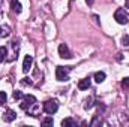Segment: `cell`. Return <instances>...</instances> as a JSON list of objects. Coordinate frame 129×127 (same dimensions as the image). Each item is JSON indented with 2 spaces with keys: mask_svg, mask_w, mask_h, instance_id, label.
I'll return each mask as SVG.
<instances>
[{
  "mask_svg": "<svg viewBox=\"0 0 129 127\" xmlns=\"http://www.w3.org/2000/svg\"><path fill=\"white\" fill-rule=\"evenodd\" d=\"M114 20H116L119 24H128L129 17H128V14L125 12V9H117L116 14H114Z\"/></svg>",
  "mask_w": 129,
  "mask_h": 127,
  "instance_id": "2",
  "label": "cell"
},
{
  "mask_svg": "<svg viewBox=\"0 0 129 127\" xmlns=\"http://www.w3.org/2000/svg\"><path fill=\"white\" fill-rule=\"evenodd\" d=\"M21 84H24V85H27V84H32V81H29V78H24V79L21 81Z\"/></svg>",
  "mask_w": 129,
  "mask_h": 127,
  "instance_id": "19",
  "label": "cell"
},
{
  "mask_svg": "<svg viewBox=\"0 0 129 127\" xmlns=\"http://www.w3.org/2000/svg\"><path fill=\"white\" fill-rule=\"evenodd\" d=\"M95 81L99 82V84L104 82V81H105V73H104V72H96V73H95Z\"/></svg>",
  "mask_w": 129,
  "mask_h": 127,
  "instance_id": "11",
  "label": "cell"
},
{
  "mask_svg": "<svg viewBox=\"0 0 129 127\" xmlns=\"http://www.w3.org/2000/svg\"><path fill=\"white\" fill-rule=\"evenodd\" d=\"M14 99H15V100L23 99V93H21V91H14Z\"/></svg>",
  "mask_w": 129,
  "mask_h": 127,
  "instance_id": "17",
  "label": "cell"
},
{
  "mask_svg": "<svg viewBox=\"0 0 129 127\" xmlns=\"http://www.w3.org/2000/svg\"><path fill=\"white\" fill-rule=\"evenodd\" d=\"M125 6H126V8H129V0H125Z\"/></svg>",
  "mask_w": 129,
  "mask_h": 127,
  "instance_id": "23",
  "label": "cell"
},
{
  "mask_svg": "<svg viewBox=\"0 0 129 127\" xmlns=\"http://www.w3.org/2000/svg\"><path fill=\"white\" fill-rule=\"evenodd\" d=\"M6 54H8V49L5 46H0V63L6 58Z\"/></svg>",
  "mask_w": 129,
  "mask_h": 127,
  "instance_id": "12",
  "label": "cell"
},
{
  "mask_svg": "<svg viewBox=\"0 0 129 127\" xmlns=\"http://www.w3.org/2000/svg\"><path fill=\"white\" fill-rule=\"evenodd\" d=\"M78 88H80V90H89V88H90V79H89V78L81 79V81L78 82Z\"/></svg>",
  "mask_w": 129,
  "mask_h": 127,
  "instance_id": "8",
  "label": "cell"
},
{
  "mask_svg": "<svg viewBox=\"0 0 129 127\" xmlns=\"http://www.w3.org/2000/svg\"><path fill=\"white\" fill-rule=\"evenodd\" d=\"M59 54H60L62 58H71V57H72V54H71L68 45H64V43H60V45H59Z\"/></svg>",
  "mask_w": 129,
  "mask_h": 127,
  "instance_id": "5",
  "label": "cell"
},
{
  "mask_svg": "<svg viewBox=\"0 0 129 127\" xmlns=\"http://www.w3.org/2000/svg\"><path fill=\"white\" fill-rule=\"evenodd\" d=\"M11 8H12V11L17 12V14L21 12V3H20L18 0H11Z\"/></svg>",
  "mask_w": 129,
  "mask_h": 127,
  "instance_id": "9",
  "label": "cell"
},
{
  "mask_svg": "<svg viewBox=\"0 0 129 127\" xmlns=\"http://www.w3.org/2000/svg\"><path fill=\"white\" fill-rule=\"evenodd\" d=\"M32 63H33V57H32V55H26V57H24V63H23V70H24L26 73L30 70Z\"/></svg>",
  "mask_w": 129,
  "mask_h": 127,
  "instance_id": "6",
  "label": "cell"
},
{
  "mask_svg": "<svg viewBox=\"0 0 129 127\" xmlns=\"http://www.w3.org/2000/svg\"><path fill=\"white\" fill-rule=\"evenodd\" d=\"M90 108H92V97H89L84 103V109H90Z\"/></svg>",
  "mask_w": 129,
  "mask_h": 127,
  "instance_id": "16",
  "label": "cell"
},
{
  "mask_svg": "<svg viewBox=\"0 0 129 127\" xmlns=\"http://www.w3.org/2000/svg\"><path fill=\"white\" fill-rule=\"evenodd\" d=\"M17 118V114L12 111V109H8L6 112H5V115H3V120L6 121V123H11V121H14Z\"/></svg>",
  "mask_w": 129,
  "mask_h": 127,
  "instance_id": "7",
  "label": "cell"
},
{
  "mask_svg": "<svg viewBox=\"0 0 129 127\" xmlns=\"http://www.w3.org/2000/svg\"><path fill=\"white\" fill-rule=\"evenodd\" d=\"M6 99H8V96L5 91H0V105H3V103H6Z\"/></svg>",
  "mask_w": 129,
  "mask_h": 127,
  "instance_id": "13",
  "label": "cell"
},
{
  "mask_svg": "<svg viewBox=\"0 0 129 127\" xmlns=\"http://www.w3.org/2000/svg\"><path fill=\"white\" fill-rule=\"evenodd\" d=\"M36 105V97L32 94H27L26 97H24V102L20 105L21 106V109H24V111H29L32 106H35Z\"/></svg>",
  "mask_w": 129,
  "mask_h": 127,
  "instance_id": "4",
  "label": "cell"
},
{
  "mask_svg": "<svg viewBox=\"0 0 129 127\" xmlns=\"http://www.w3.org/2000/svg\"><path fill=\"white\" fill-rule=\"evenodd\" d=\"M90 124H92V126H96V124H101V121H99L98 118H95V120H93V121H92Z\"/></svg>",
  "mask_w": 129,
  "mask_h": 127,
  "instance_id": "20",
  "label": "cell"
},
{
  "mask_svg": "<svg viewBox=\"0 0 129 127\" xmlns=\"http://www.w3.org/2000/svg\"><path fill=\"white\" fill-rule=\"evenodd\" d=\"M0 34H8V33H6V32H3V29L0 27Z\"/></svg>",
  "mask_w": 129,
  "mask_h": 127,
  "instance_id": "22",
  "label": "cell"
},
{
  "mask_svg": "<svg viewBox=\"0 0 129 127\" xmlns=\"http://www.w3.org/2000/svg\"><path fill=\"white\" fill-rule=\"evenodd\" d=\"M62 126L63 127H75V121L72 118H64L62 121Z\"/></svg>",
  "mask_w": 129,
  "mask_h": 127,
  "instance_id": "10",
  "label": "cell"
},
{
  "mask_svg": "<svg viewBox=\"0 0 129 127\" xmlns=\"http://www.w3.org/2000/svg\"><path fill=\"white\" fill-rule=\"evenodd\" d=\"M42 108H44V112H45V114L53 115V114L57 112V109H59V103H57V100H47V102L44 103Z\"/></svg>",
  "mask_w": 129,
  "mask_h": 127,
  "instance_id": "1",
  "label": "cell"
},
{
  "mask_svg": "<svg viewBox=\"0 0 129 127\" xmlns=\"http://www.w3.org/2000/svg\"><path fill=\"white\" fill-rule=\"evenodd\" d=\"M42 124H44V126H50V124H53V118H51V117L44 118V120H42Z\"/></svg>",
  "mask_w": 129,
  "mask_h": 127,
  "instance_id": "14",
  "label": "cell"
},
{
  "mask_svg": "<svg viewBox=\"0 0 129 127\" xmlns=\"http://www.w3.org/2000/svg\"><path fill=\"white\" fill-rule=\"evenodd\" d=\"M122 43H123L125 46H129V34H125V36L122 37Z\"/></svg>",
  "mask_w": 129,
  "mask_h": 127,
  "instance_id": "15",
  "label": "cell"
},
{
  "mask_svg": "<svg viewBox=\"0 0 129 127\" xmlns=\"http://www.w3.org/2000/svg\"><path fill=\"white\" fill-rule=\"evenodd\" d=\"M93 2H95V0H86V3H87L89 6H90V5H93Z\"/></svg>",
  "mask_w": 129,
  "mask_h": 127,
  "instance_id": "21",
  "label": "cell"
},
{
  "mask_svg": "<svg viewBox=\"0 0 129 127\" xmlns=\"http://www.w3.org/2000/svg\"><path fill=\"white\" fill-rule=\"evenodd\" d=\"M71 67H63V66H59L56 69V78L57 81H68V73H69Z\"/></svg>",
  "mask_w": 129,
  "mask_h": 127,
  "instance_id": "3",
  "label": "cell"
},
{
  "mask_svg": "<svg viewBox=\"0 0 129 127\" xmlns=\"http://www.w3.org/2000/svg\"><path fill=\"white\" fill-rule=\"evenodd\" d=\"M122 87H123V88H129V78H125V79L122 81Z\"/></svg>",
  "mask_w": 129,
  "mask_h": 127,
  "instance_id": "18",
  "label": "cell"
}]
</instances>
